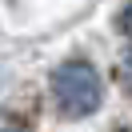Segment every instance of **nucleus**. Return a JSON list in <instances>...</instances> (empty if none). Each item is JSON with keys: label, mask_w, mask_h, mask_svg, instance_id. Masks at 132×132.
I'll list each match as a JSON object with an SVG mask.
<instances>
[{"label": "nucleus", "mask_w": 132, "mask_h": 132, "mask_svg": "<svg viewBox=\"0 0 132 132\" xmlns=\"http://www.w3.org/2000/svg\"><path fill=\"white\" fill-rule=\"evenodd\" d=\"M56 104L64 108L68 116H84L92 112V108L100 104V80L92 68H64V72H56Z\"/></svg>", "instance_id": "nucleus-1"}]
</instances>
